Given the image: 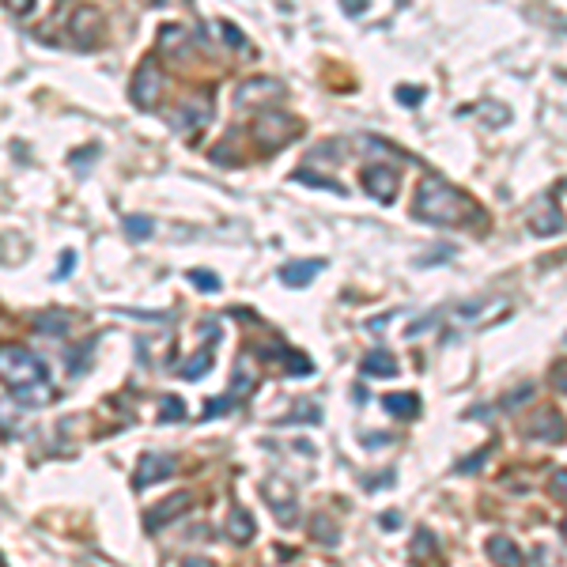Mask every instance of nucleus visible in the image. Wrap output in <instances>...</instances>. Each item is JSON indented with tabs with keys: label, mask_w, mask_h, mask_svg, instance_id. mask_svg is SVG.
Listing matches in <instances>:
<instances>
[{
	"label": "nucleus",
	"mask_w": 567,
	"mask_h": 567,
	"mask_svg": "<svg viewBox=\"0 0 567 567\" xmlns=\"http://www.w3.org/2000/svg\"><path fill=\"white\" fill-rule=\"evenodd\" d=\"M72 265H76V254H72V250H69V254H64L61 261H57V280H64V276L72 273Z\"/></svg>",
	"instance_id": "nucleus-34"
},
{
	"label": "nucleus",
	"mask_w": 567,
	"mask_h": 567,
	"mask_svg": "<svg viewBox=\"0 0 567 567\" xmlns=\"http://www.w3.org/2000/svg\"><path fill=\"white\" fill-rule=\"evenodd\" d=\"M12 394H15V401H20V405H45V401H50V386H45V382L12 389Z\"/></svg>",
	"instance_id": "nucleus-21"
},
{
	"label": "nucleus",
	"mask_w": 567,
	"mask_h": 567,
	"mask_svg": "<svg viewBox=\"0 0 567 567\" xmlns=\"http://www.w3.org/2000/svg\"><path fill=\"white\" fill-rule=\"evenodd\" d=\"M382 485H394V473H382V477H371V480H367L371 491H382Z\"/></svg>",
	"instance_id": "nucleus-36"
},
{
	"label": "nucleus",
	"mask_w": 567,
	"mask_h": 567,
	"mask_svg": "<svg viewBox=\"0 0 567 567\" xmlns=\"http://www.w3.org/2000/svg\"><path fill=\"white\" fill-rule=\"evenodd\" d=\"M174 458H166V454H144L141 458V466H136V477H133V488L141 491L148 485H159V480L166 477H174Z\"/></svg>",
	"instance_id": "nucleus-6"
},
{
	"label": "nucleus",
	"mask_w": 567,
	"mask_h": 567,
	"mask_svg": "<svg viewBox=\"0 0 567 567\" xmlns=\"http://www.w3.org/2000/svg\"><path fill=\"white\" fill-rule=\"evenodd\" d=\"M491 450H496V446L488 443L485 450H477V454H473L469 461H458V466H454V469H458V473H477V469H480V466H485V461H488V454H491Z\"/></svg>",
	"instance_id": "nucleus-25"
},
{
	"label": "nucleus",
	"mask_w": 567,
	"mask_h": 567,
	"mask_svg": "<svg viewBox=\"0 0 567 567\" xmlns=\"http://www.w3.org/2000/svg\"><path fill=\"white\" fill-rule=\"evenodd\" d=\"M34 329L38 333H50V337H64L69 333V318L57 310H45V314H34Z\"/></svg>",
	"instance_id": "nucleus-18"
},
{
	"label": "nucleus",
	"mask_w": 567,
	"mask_h": 567,
	"mask_svg": "<svg viewBox=\"0 0 567 567\" xmlns=\"http://www.w3.org/2000/svg\"><path fill=\"white\" fill-rule=\"evenodd\" d=\"M227 537L235 545H250L257 537V526H254V515H250V510H243V507H235L227 515Z\"/></svg>",
	"instance_id": "nucleus-12"
},
{
	"label": "nucleus",
	"mask_w": 567,
	"mask_h": 567,
	"mask_svg": "<svg viewBox=\"0 0 567 567\" xmlns=\"http://www.w3.org/2000/svg\"><path fill=\"white\" fill-rule=\"evenodd\" d=\"M292 420H310V424H314V420H318V405H306V408L299 405V408L292 412Z\"/></svg>",
	"instance_id": "nucleus-35"
},
{
	"label": "nucleus",
	"mask_w": 567,
	"mask_h": 567,
	"mask_svg": "<svg viewBox=\"0 0 567 567\" xmlns=\"http://www.w3.org/2000/svg\"><path fill=\"white\" fill-rule=\"evenodd\" d=\"M485 552L491 556V564H499V567H522V552H518V545L510 541V537H503V533L488 537Z\"/></svg>",
	"instance_id": "nucleus-10"
},
{
	"label": "nucleus",
	"mask_w": 567,
	"mask_h": 567,
	"mask_svg": "<svg viewBox=\"0 0 567 567\" xmlns=\"http://www.w3.org/2000/svg\"><path fill=\"white\" fill-rule=\"evenodd\" d=\"M564 537H567V522H564Z\"/></svg>",
	"instance_id": "nucleus-40"
},
{
	"label": "nucleus",
	"mask_w": 567,
	"mask_h": 567,
	"mask_svg": "<svg viewBox=\"0 0 567 567\" xmlns=\"http://www.w3.org/2000/svg\"><path fill=\"white\" fill-rule=\"evenodd\" d=\"M265 499L268 503H273L276 510H280V522H292V503H295V496L292 491H287V485H280V480H276V485H268V491H265Z\"/></svg>",
	"instance_id": "nucleus-17"
},
{
	"label": "nucleus",
	"mask_w": 567,
	"mask_h": 567,
	"mask_svg": "<svg viewBox=\"0 0 567 567\" xmlns=\"http://www.w3.org/2000/svg\"><path fill=\"white\" fill-rule=\"evenodd\" d=\"M189 284L201 287V292H220V276L208 273V268H193V273H189Z\"/></svg>",
	"instance_id": "nucleus-24"
},
{
	"label": "nucleus",
	"mask_w": 567,
	"mask_h": 567,
	"mask_svg": "<svg viewBox=\"0 0 567 567\" xmlns=\"http://www.w3.org/2000/svg\"><path fill=\"white\" fill-rule=\"evenodd\" d=\"M280 83L276 80H268V76H257V80H243L238 83V95H235V102L238 106H250V102H261V99H268V95H280Z\"/></svg>",
	"instance_id": "nucleus-9"
},
{
	"label": "nucleus",
	"mask_w": 567,
	"mask_h": 567,
	"mask_svg": "<svg viewBox=\"0 0 567 567\" xmlns=\"http://www.w3.org/2000/svg\"><path fill=\"white\" fill-rule=\"evenodd\" d=\"M0 378L12 389L38 386V382H45V364L34 352H27L23 345H4L0 348Z\"/></svg>",
	"instance_id": "nucleus-2"
},
{
	"label": "nucleus",
	"mask_w": 567,
	"mask_h": 567,
	"mask_svg": "<svg viewBox=\"0 0 567 567\" xmlns=\"http://www.w3.org/2000/svg\"><path fill=\"white\" fill-rule=\"evenodd\" d=\"M189 503H193V496L189 491H174V496H166L163 503H155L152 510H148V529H163L166 522H174V518H182L185 510H189Z\"/></svg>",
	"instance_id": "nucleus-7"
},
{
	"label": "nucleus",
	"mask_w": 567,
	"mask_h": 567,
	"mask_svg": "<svg viewBox=\"0 0 567 567\" xmlns=\"http://www.w3.org/2000/svg\"><path fill=\"white\" fill-rule=\"evenodd\" d=\"M212 367V348H201L197 356H189L185 364L178 367L182 371V378H189V382H197V378H204V371Z\"/></svg>",
	"instance_id": "nucleus-19"
},
{
	"label": "nucleus",
	"mask_w": 567,
	"mask_h": 567,
	"mask_svg": "<svg viewBox=\"0 0 567 567\" xmlns=\"http://www.w3.org/2000/svg\"><path fill=\"white\" fill-rule=\"evenodd\" d=\"M529 394H533V386H522V389H518V394H510L503 405H507V408H515V405H526V401H529Z\"/></svg>",
	"instance_id": "nucleus-33"
},
{
	"label": "nucleus",
	"mask_w": 567,
	"mask_h": 567,
	"mask_svg": "<svg viewBox=\"0 0 567 567\" xmlns=\"http://www.w3.org/2000/svg\"><path fill=\"white\" fill-rule=\"evenodd\" d=\"M359 178H364L367 193L375 201H382V204L394 201V193H397V171H394V166H364Z\"/></svg>",
	"instance_id": "nucleus-8"
},
{
	"label": "nucleus",
	"mask_w": 567,
	"mask_h": 567,
	"mask_svg": "<svg viewBox=\"0 0 567 567\" xmlns=\"http://www.w3.org/2000/svg\"><path fill=\"white\" fill-rule=\"evenodd\" d=\"M265 356L268 359H280L287 375H314V364H310V356H303V352H292V348H284V345H276V348H265Z\"/></svg>",
	"instance_id": "nucleus-14"
},
{
	"label": "nucleus",
	"mask_w": 567,
	"mask_h": 567,
	"mask_svg": "<svg viewBox=\"0 0 567 567\" xmlns=\"http://www.w3.org/2000/svg\"><path fill=\"white\" fill-rule=\"evenodd\" d=\"M420 99H424V87H408V83L397 87V102H405V106H416Z\"/></svg>",
	"instance_id": "nucleus-28"
},
{
	"label": "nucleus",
	"mask_w": 567,
	"mask_h": 567,
	"mask_svg": "<svg viewBox=\"0 0 567 567\" xmlns=\"http://www.w3.org/2000/svg\"><path fill=\"white\" fill-rule=\"evenodd\" d=\"M182 567H212V560H204V556H189V560H182Z\"/></svg>",
	"instance_id": "nucleus-37"
},
{
	"label": "nucleus",
	"mask_w": 567,
	"mask_h": 567,
	"mask_svg": "<svg viewBox=\"0 0 567 567\" xmlns=\"http://www.w3.org/2000/svg\"><path fill=\"white\" fill-rule=\"evenodd\" d=\"M386 412L397 416V420H412L416 412H420V397L416 394H386Z\"/></svg>",
	"instance_id": "nucleus-15"
},
{
	"label": "nucleus",
	"mask_w": 567,
	"mask_h": 567,
	"mask_svg": "<svg viewBox=\"0 0 567 567\" xmlns=\"http://www.w3.org/2000/svg\"><path fill=\"white\" fill-rule=\"evenodd\" d=\"M359 367H364V375H371V378H389V375H397V356L386 348H375L364 356Z\"/></svg>",
	"instance_id": "nucleus-13"
},
{
	"label": "nucleus",
	"mask_w": 567,
	"mask_h": 567,
	"mask_svg": "<svg viewBox=\"0 0 567 567\" xmlns=\"http://www.w3.org/2000/svg\"><path fill=\"white\" fill-rule=\"evenodd\" d=\"M295 178H299V182H310V185H318V189H340L337 182H329V178H314L310 171H299V174H295Z\"/></svg>",
	"instance_id": "nucleus-31"
},
{
	"label": "nucleus",
	"mask_w": 567,
	"mask_h": 567,
	"mask_svg": "<svg viewBox=\"0 0 567 567\" xmlns=\"http://www.w3.org/2000/svg\"><path fill=\"white\" fill-rule=\"evenodd\" d=\"M231 405H235V397H231V394H223L220 401H208V405H204V420H212V416H223Z\"/></svg>",
	"instance_id": "nucleus-26"
},
{
	"label": "nucleus",
	"mask_w": 567,
	"mask_h": 567,
	"mask_svg": "<svg viewBox=\"0 0 567 567\" xmlns=\"http://www.w3.org/2000/svg\"><path fill=\"white\" fill-rule=\"evenodd\" d=\"M548 488H552L556 499H564V503H567V469H556L552 480H548Z\"/></svg>",
	"instance_id": "nucleus-27"
},
{
	"label": "nucleus",
	"mask_w": 567,
	"mask_h": 567,
	"mask_svg": "<svg viewBox=\"0 0 567 567\" xmlns=\"http://www.w3.org/2000/svg\"><path fill=\"white\" fill-rule=\"evenodd\" d=\"M378 526H382V529H401V515H397V510H382Z\"/></svg>",
	"instance_id": "nucleus-32"
},
{
	"label": "nucleus",
	"mask_w": 567,
	"mask_h": 567,
	"mask_svg": "<svg viewBox=\"0 0 567 567\" xmlns=\"http://www.w3.org/2000/svg\"><path fill=\"white\" fill-rule=\"evenodd\" d=\"M299 133V125H295V117H287V114H261L254 122V141H257V148H284L292 136Z\"/></svg>",
	"instance_id": "nucleus-3"
},
{
	"label": "nucleus",
	"mask_w": 567,
	"mask_h": 567,
	"mask_svg": "<svg viewBox=\"0 0 567 567\" xmlns=\"http://www.w3.org/2000/svg\"><path fill=\"white\" fill-rule=\"evenodd\" d=\"M171 125L178 129V133H197V129L212 125V99H208V95L185 99V106L171 117Z\"/></svg>",
	"instance_id": "nucleus-5"
},
{
	"label": "nucleus",
	"mask_w": 567,
	"mask_h": 567,
	"mask_svg": "<svg viewBox=\"0 0 567 567\" xmlns=\"http://www.w3.org/2000/svg\"><path fill=\"white\" fill-rule=\"evenodd\" d=\"M159 420H163V424L185 420V401H182V397H174V394L163 397V401H159Z\"/></svg>",
	"instance_id": "nucleus-22"
},
{
	"label": "nucleus",
	"mask_w": 567,
	"mask_h": 567,
	"mask_svg": "<svg viewBox=\"0 0 567 567\" xmlns=\"http://www.w3.org/2000/svg\"><path fill=\"white\" fill-rule=\"evenodd\" d=\"M159 91H163V72H159V64H155V61H144L141 69H136L133 83H129V95H133V102H136L141 110H148L155 99H159Z\"/></svg>",
	"instance_id": "nucleus-4"
},
{
	"label": "nucleus",
	"mask_w": 567,
	"mask_h": 567,
	"mask_svg": "<svg viewBox=\"0 0 567 567\" xmlns=\"http://www.w3.org/2000/svg\"><path fill=\"white\" fill-rule=\"evenodd\" d=\"M155 231V223L148 216H125V235L129 238H148Z\"/></svg>",
	"instance_id": "nucleus-23"
},
{
	"label": "nucleus",
	"mask_w": 567,
	"mask_h": 567,
	"mask_svg": "<svg viewBox=\"0 0 567 567\" xmlns=\"http://www.w3.org/2000/svg\"><path fill=\"white\" fill-rule=\"evenodd\" d=\"M435 322H439V314H427V318H416V322L405 329V337H420V333H424V329H431Z\"/></svg>",
	"instance_id": "nucleus-29"
},
{
	"label": "nucleus",
	"mask_w": 567,
	"mask_h": 567,
	"mask_svg": "<svg viewBox=\"0 0 567 567\" xmlns=\"http://www.w3.org/2000/svg\"><path fill=\"white\" fill-rule=\"evenodd\" d=\"M322 268H325V261H318V257H310V261H287L280 268V280L287 287H303V284H310Z\"/></svg>",
	"instance_id": "nucleus-11"
},
{
	"label": "nucleus",
	"mask_w": 567,
	"mask_h": 567,
	"mask_svg": "<svg viewBox=\"0 0 567 567\" xmlns=\"http://www.w3.org/2000/svg\"><path fill=\"white\" fill-rule=\"evenodd\" d=\"M159 45H163V50H171V53H189V38H185L182 27H163Z\"/></svg>",
	"instance_id": "nucleus-20"
},
{
	"label": "nucleus",
	"mask_w": 567,
	"mask_h": 567,
	"mask_svg": "<svg viewBox=\"0 0 567 567\" xmlns=\"http://www.w3.org/2000/svg\"><path fill=\"white\" fill-rule=\"evenodd\" d=\"M364 8H367V4H359V0H348V4H345V12H348V15H359Z\"/></svg>",
	"instance_id": "nucleus-38"
},
{
	"label": "nucleus",
	"mask_w": 567,
	"mask_h": 567,
	"mask_svg": "<svg viewBox=\"0 0 567 567\" xmlns=\"http://www.w3.org/2000/svg\"><path fill=\"white\" fill-rule=\"evenodd\" d=\"M529 227H533L537 235H560V231H564V220H560V212H556V204L548 201L545 208H537L533 220H529Z\"/></svg>",
	"instance_id": "nucleus-16"
},
{
	"label": "nucleus",
	"mask_w": 567,
	"mask_h": 567,
	"mask_svg": "<svg viewBox=\"0 0 567 567\" xmlns=\"http://www.w3.org/2000/svg\"><path fill=\"white\" fill-rule=\"evenodd\" d=\"M416 220H427V223H439V227H450V223H466V220H477V204H473L461 189L446 185L439 178H424L420 189H416V204H412Z\"/></svg>",
	"instance_id": "nucleus-1"
},
{
	"label": "nucleus",
	"mask_w": 567,
	"mask_h": 567,
	"mask_svg": "<svg viewBox=\"0 0 567 567\" xmlns=\"http://www.w3.org/2000/svg\"><path fill=\"white\" fill-rule=\"evenodd\" d=\"M220 27H223V38H227V45H235V50H243V45H246L243 31H238L235 23H220Z\"/></svg>",
	"instance_id": "nucleus-30"
},
{
	"label": "nucleus",
	"mask_w": 567,
	"mask_h": 567,
	"mask_svg": "<svg viewBox=\"0 0 567 567\" xmlns=\"http://www.w3.org/2000/svg\"><path fill=\"white\" fill-rule=\"evenodd\" d=\"M295 450H299V454H314V443H306V439H299V443H295Z\"/></svg>",
	"instance_id": "nucleus-39"
}]
</instances>
